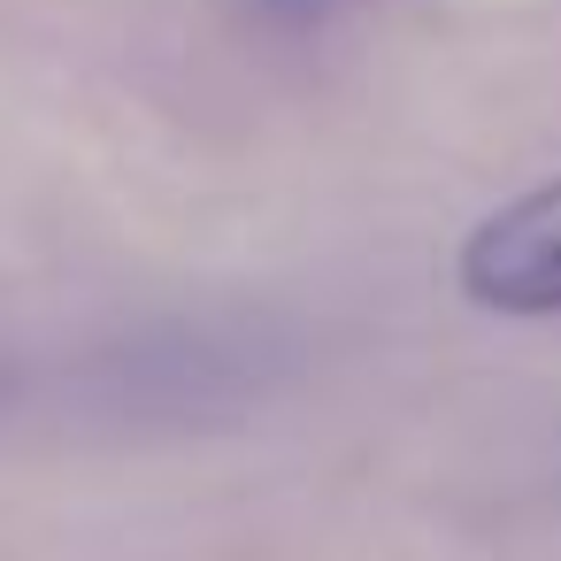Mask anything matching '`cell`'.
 <instances>
[{
    "mask_svg": "<svg viewBox=\"0 0 561 561\" xmlns=\"http://www.w3.org/2000/svg\"><path fill=\"white\" fill-rule=\"evenodd\" d=\"M461 293L492 316H561V178L469 231Z\"/></svg>",
    "mask_w": 561,
    "mask_h": 561,
    "instance_id": "cell-1",
    "label": "cell"
},
{
    "mask_svg": "<svg viewBox=\"0 0 561 561\" xmlns=\"http://www.w3.org/2000/svg\"><path fill=\"white\" fill-rule=\"evenodd\" d=\"M262 377V362H247V346H216V339H178V346H139L116 369V392L131 408H170V415H201L216 392H247Z\"/></svg>",
    "mask_w": 561,
    "mask_h": 561,
    "instance_id": "cell-2",
    "label": "cell"
},
{
    "mask_svg": "<svg viewBox=\"0 0 561 561\" xmlns=\"http://www.w3.org/2000/svg\"><path fill=\"white\" fill-rule=\"evenodd\" d=\"M0 400H9V377H0Z\"/></svg>",
    "mask_w": 561,
    "mask_h": 561,
    "instance_id": "cell-3",
    "label": "cell"
}]
</instances>
